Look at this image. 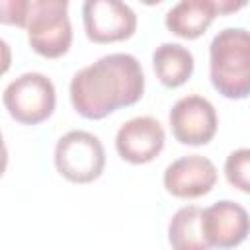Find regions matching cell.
Segmentation results:
<instances>
[{
  "mask_svg": "<svg viewBox=\"0 0 250 250\" xmlns=\"http://www.w3.org/2000/svg\"><path fill=\"white\" fill-rule=\"evenodd\" d=\"M145 92V72L137 57L111 53L80 68L68 86L74 111L86 119H102L119 107L137 104Z\"/></svg>",
  "mask_w": 250,
  "mask_h": 250,
  "instance_id": "6da1fadb",
  "label": "cell"
},
{
  "mask_svg": "<svg viewBox=\"0 0 250 250\" xmlns=\"http://www.w3.org/2000/svg\"><path fill=\"white\" fill-rule=\"evenodd\" d=\"M209 78L229 100H244L250 94V35L244 27H225L213 37Z\"/></svg>",
  "mask_w": 250,
  "mask_h": 250,
  "instance_id": "7a4b0ae2",
  "label": "cell"
},
{
  "mask_svg": "<svg viewBox=\"0 0 250 250\" xmlns=\"http://www.w3.org/2000/svg\"><path fill=\"white\" fill-rule=\"evenodd\" d=\"M25 29H27V43L37 55L45 59L62 57L72 43L68 2L29 0Z\"/></svg>",
  "mask_w": 250,
  "mask_h": 250,
  "instance_id": "3957f363",
  "label": "cell"
},
{
  "mask_svg": "<svg viewBox=\"0 0 250 250\" xmlns=\"http://www.w3.org/2000/svg\"><path fill=\"white\" fill-rule=\"evenodd\" d=\"M57 172L72 184H90L105 168V150L102 141L82 129L64 133L55 146Z\"/></svg>",
  "mask_w": 250,
  "mask_h": 250,
  "instance_id": "277c9868",
  "label": "cell"
},
{
  "mask_svg": "<svg viewBox=\"0 0 250 250\" xmlns=\"http://www.w3.org/2000/svg\"><path fill=\"white\" fill-rule=\"evenodd\" d=\"M2 102L12 119L23 125H37L55 111V84L41 72H23L6 86Z\"/></svg>",
  "mask_w": 250,
  "mask_h": 250,
  "instance_id": "5b68a950",
  "label": "cell"
},
{
  "mask_svg": "<svg viewBox=\"0 0 250 250\" xmlns=\"http://www.w3.org/2000/svg\"><path fill=\"white\" fill-rule=\"evenodd\" d=\"M84 31L94 43L129 39L137 29V14L119 0H86L82 4Z\"/></svg>",
  "mask_w": 250,
  "mask_h": 250,
  "instance_id": "8992f818",
  "label": "cell"
},
{
  "mask_svg": "<svg viewBox=\"0 0 250 250\" xmlns=\"http://www.w3.org/2000/svg\"><path fill=\"white\" fill-rule=\"evenodd\" d=\"M168 121L176 141L189 146L207 145L215 137L219 125L215 105L199 94L180 98L172 105Z\"/></svg>",
  "mask_w": 250,
  "mask_h": 250,
  "instance_id": "52a82bcc",
  "label": "cell"
},
{
  "mask_svg": "<svg viewBox=\"0 0 250 250\" xmlns=\"http://www.w3.org/2000/svg\"><path fill=\"white\" fill-rule=\"evenodd\" d=\"M162 182L166 191L174 197H201L209 193L217 184V166L201 154L180 156L166 166Z\"/></svg>",
  "mask_w": 250,
  "mask_h": 250,
  "instance_id": "ba28073f",
  "label": "cell"
},
{
  "mask_svg": "<svg viewBox=\"0 0 250 250\" xmlns=\"http://www.w3.org/2000/svg\"><path fill=\"white\" fill-rule=\"evenodd\" d=\"M164 127L150 115H139L125 121L115 135L117 154L131 164H146L164 148Z\"/></svg>",
  "mask_w": 250,
  "mask_h": 250,
  "instance_id": "9c48e42d",
  "label": "cell"
},
{
  "mask_svg": "<svg viewBox=\"0 0 250 250\" xmlns=\"http://www.w3.org/2000/svg\"><path fill=\"white\" fill-rule=\"evenodd\" d=\"M203 234L209 246L229 250L246 240L248 234V211L230 199H221L203 209L201 217Z\"/></svg>",
  "mask_w": 250,
  "mask_h": 250,
  "instance_id": "30bf717a",
  "label": "cell"
},
{
  "mask_svg": "<svg viewBox=\"0 0 250 250\" xmlns=\"http://www.w3.org/2000/svg\"><path fill=\"white\" fill-rule=\"evenodd\" d=\"M217 14V0H182L166 12L164 23L182 39H197L207 31Z\"/></svg>",
  "mask_w": 250,
  "mask_h": 250,
  "instance_id": "8fae6325",
  "label": "cell"
},
{
  "mask_svg": "<svg viewBox=\"0 0 250 250\" xmlns=\"http://www.w3.org/2000/svg\"><path fill=\"white\" fill-rule=\"evenodd\" d=\"M152 66L156 78L166 88H178L186 84L193 74V55L180 43H162L152 51Z\"/></svg>",
  "mask_w": 250,
  "mask_h": 250,
  "instance_id": "7c38bea8",
  "label": "cell"
},
{
  "mask_svg": "<svg viewBox=\"0 0 250 250\" xmlns=\"http://www.w3.org/2000/svg\"><path fill=\"white\" fill-rule=\"evenodd\" d=\"M203 209L186 205L178 209L168 223V242L172 250H211L201 225Z\"/></svg>",
  "mask_w": 250,
  "mask_h": 250,
  "instance_id": "4fadbf2b",
  "label": "cell"
},
{
  "mask_svg": "<svg viewBox=\"0 0 250 250\" xmlns=\"http://www.w3.org/2000/svg\"><path fill=\"white\" fill-rule=\"evenodd\" d=\"M225 176L229 184L244 193L250 191V150L236 148L225 160Z\"/></svg>",
  "mask_w": 250,
  "mask_h": 250,
  "instance_id": "5bb4252c",
  "label": "cell"
},
{
  "mask_svg": "<svg viewBox=\"0 0 250 250\" xmlns=\"http://www.w3.org/2000/svg\"><path fill=\"white\" fill-rule=\"evenodd\" d=\"M29 0H0V23L25 27Z\"/></svg>",
  "mask_w": 250,
  "mask_h": 250,
  "instance_id": "9a60e30c",
  "label": "cell"
},
{
  "mask_svg": "<svg viewBox=\"0 0 250 250\" xmlns=\"http://www.w3.org/2000/svg\"><path fill=\"white\" fill-rule=\"evenodd\" d=\"M10 64H12V49L4 39H0V76L10 70Z\"/></svg>",
  "mask_w": 250,
  "mask_h": 250,
  "instance_id": "2e32d148",
  "label": "cell"
},
{
  "mask_svg": "<svg viewBox=\"0 0 250 250\" xmlns=\"http://www.w3.org/2000/svg\"><path fill=\"white\" fill-rule=\"evenodd\" d=\"M6 166H8V148H6L4 139H2V133H0V178L6 172Z\"/></svg>",
  "mask_w": 250,
  "mask_h": 250,
  "instance_id": "e0dca14e",
  "label": "cell"
}]
</instances>
